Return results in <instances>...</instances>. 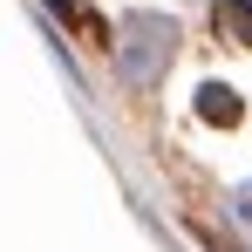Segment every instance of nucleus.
<instances>
[{
  "instance_id": "nucleus-2",
  "label": "nucleus",
  "mask_w": 252,
  "mask_h": 252,
  "mask_svg": "<svg viewBox=\"0 0 252 252\" xmlns=\"http://www.w3.org/2000/svg\"><path fill=\"white\" fill-rule=\"evenodd\" d=\"M211 21H218L239 48H252V0H218V7H211Z\"/></svg>"
},
{
  "instance_id": "nucleus-4",
  "label": "nucleus",
  "mask_w": 252,
  "mask_h": 252,
  "mask_svg": "<svg viewBox=\"0 0 252 252\" xmlns=\"http://www.w3.org/2000/svg\"><path fill=\"white\" fill-rule=\"evenodd\" d=\"M232 225L246 232V246H252V184H246V191H239V198H232Z\"/></svg>"
},
{
  "instance_id": "nucleus-1",
  "label": "nucleus",
  "mask_w": 252,
  "mask_h": 252,
  "mask_svg": "<svg viewBox=\"0 0 252 252\" xmlns=\"http://www.w3.org/2000/svg\"><path fill=\"white\" fill-rule=\"evenodd\" d=\"M170 48H177V28H170L164 14H129L123 28H116V68H123V82L129 89L164 82Z\"/></svg>"
},
{
  "instance_id": "nucleus-3",
  "label": "nucleus",
  "mask_w": 252,
  "mask_h": 252,
  "mask_svg": "<svg viewBox=\"0 0 252 252\" xmlns=\"http://www.w3.org/2000/svg\"><path fill=\"white\" fill-rule=\"evenodd\" d=\"M198 109H205L211 123H239V102H232L225 82H205V89H198Z\"/></svg>"
}]
</instances>
